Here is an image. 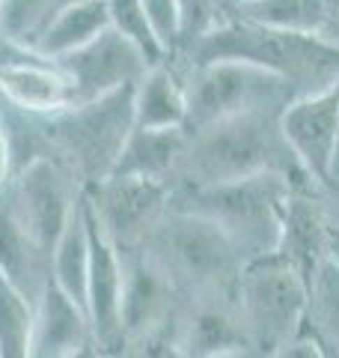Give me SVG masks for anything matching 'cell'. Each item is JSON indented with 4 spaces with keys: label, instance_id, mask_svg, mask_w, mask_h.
Returning a JSON list of instances; mask_svg holds the SVG:
<instances>
[{
    "label": "cell",
    "instance_id": "cell-1",
    "mask_svg": "<svg viewBox=\"0 0 339 358\" xmlns=\"http://www.w3.org/2000/svg\"><path fill=\"white\" fill-rule=\"evenodd\" d=\"M265 171L289 176L295 192L319 188L282 138L280 114H265V110L262 114H239L188 131L182 167H179L170 192L226 182V179H241Z\"/></svg>",
    "mask_w": 339,
    "mask_h": 358
},
{
    "label": "cell",
    "instance_id": "cell-2",
    "mask_svg": "<svg viewBox=\"0 0 339 358\" xmlns=\"http://www.w3.org/2000/svg\"><path fill=\"white\" fill-rule=\"evenodd\" d=\"M179 63L244 60L274 72L301 93L331 87L339 81V48L315 33L277 30L239 15L232 9L218 24L199 33L182 51L173 54Z\"/></svg>",
    "mask_w": 339,
    "mask_h": 358
},
{
    "label": "cell",
    "instance_id": "cell-3",
    "mask_svg": "<svg viewBox=\"0 0 339 358\" xmlns=\"http://www.w3.org/2000/svg\"><path fill=\"white\" fill-rule=\"evenodd\" d=\"M140 248L164 268L182 299L235 296L244 257L223 227L199 212L170 206Z\"/></svg>",
    "mask_w": 339,
    "mask_h": 358
},
{
    "label": "cell",
    "instance_id": "cell-4",
    "mask_svg": "<svg viewBox=\"0 0 339 358\" xmlns=\"http://www.w3.org/2000/svg\"><path fill=\"white\" fill-rule=\"evenodd\" d=\"M292 192H295V185L289 182V176L265 171L211 185L173 188L170 206L190 209L211 218L235 242V248L241 251L247 263L253 257L277 251L282 215H286Z\"/></svg>",
    "mask_w": 339,
    "mask_h": 358
},
{
    "label": "cell",
    "instance_id": "cell-5",
    "mask_svg": "<svg viewBox=\"0 0 339 358\" xmlns=\"http://www.w3.org/2000/svg\"><path fill=\"white\" fill-rule=\"evenodd\" d=\"M51 155H56L84 188L113 173L122 147L134 129V84L107 96L72 102L39 117Z\"/></svg>",
    "mask_w": 339,
    "mask_h": 358
},
{
    "label": "cell",
    "instance_id": "cell-6",
    "mask_svg": "<svg viewBox=\"0 0 339 358\" xmlns=\"http://www.w3.org/2000/svg\"><path fill=\"white\" fill-rule=\"evenodd\" d=\"M307 275L280 251L247 260L235 287V308L250 355H280L307 326Z\"/></svg>",
    "mask_w": 339,
    "mask_h": 358
},
{
    "label": "cell",
    "instance_id": "cell-7",
    "mask_svg": "<svg viewBox=\"0 0 339 358\" xmlns=\"http://www.w3.org/2000/svg\"><path fill=\"white\" fill-rule=\"evenodd\" d=\"M179 69L188 93V131L239 114H280L298 96L286 78L244 60L179 63Z\"/></svg>",
    "mask_w": 339,
    "mask_h": 358
},
{
    "label": "cell",
    "instance_id": "cell-8",
    "mask_svg": "<svg viewBox=\"0 0 339 358\" xmlns=\"http://www.w3.org/2000/svg\"><path fill=\"white\" fill-rule=\"evenodd\" d=\"M84 194V185L56 155L45 152L18 167L0 200L9 209L21 227L51 254L54 242L60 239L63 227L69 224L77 200Z\"/></svg>",
    "mask_w": 339,
    "mask_h": 358
},
{
    "label": "cell",
    "instance_id": "cell-9",
    "mask_svg": "<svg viewBox=\"0 0 339 358\" xmlns=\"http://www.w3.org/2000/svg\"><path fill=\"white\" fill-rule=\"evenodd\" d=\"M98 227L113 239L119 251H131L149 239L155 224L170 209V185L158 179L110 173L98 185L84 188Z\"/></svg>",
    "mask_w": 339,
    "mask_h": 358
},
{
    "label": "cell",
    "instance_id": "cell-10",
    "mask_svg": "<svg viewBox=\"0 0 339 358\" xmlns=\"http://www.w3.org/2000/svg\"><path fill=\"white\" fill-rule=\"evenodd\" d=\"M84 215L89 233V268H86V296L84 308L93 326L96 355H122L126 338H122V251L113 239L98 227L93 209L84 192Z\"/></svg>",
    "mask_w": 339,
    "mask_h": 358
},
{
    "label": "cell",
    "instance_id": "cell-11",
    "mask_svg": "<svg viewBox=\"0 0 339 358\" xmlns=\"http://www.w3.org/2000/svg\"><path fill=\"white\" fill-rule=\"evenodd\" d=\"M280 129L301 167L322 185L339 155V81L292 99L280 110Z\"/></svg>",
    "mask_w": 339,
    "mask_h": 358
},
{
    "label": "cell",
    "instance_id": "cell-12",
    "mask_svg": "<svg viewBox=\"0 0 339 358\" xmlns=\"http://www.w3.org/2000/svg\"><path fill=\"white\" fill-rule=\"evenodd\" d=\"M56 63L63 66L72 84V102H86L131 87L146 72V66H152L137 45L113 27L101 30L81 48L56 57Z\"/></svg>",
    "mask_w": 339,
    "mask_h": 358
},
{
    "label": "cell",
    "instance_id": "cell-13",
    "mask_svg": "<svg viewBox=\"0 0 339 358\" xmlns=\"http://www.w3.org/2000/svg\"><path fill=\"white\" fill-rule=\"evenodd\" d=\"M122 338H126L128 355L131 343H137L143 334H149L161 322L173 320L179 310L185 308L182 293L173 287V281L164 275L143 248L122 251Z\"/></svg>",
    "mask_w": 339,
    "mask_h": 358
},
{
    "label": "cell",
    "instance_id": "cell-14",
    "mask_svg": "<svg viewBox=\"0 0 339 358\" xmlns=\"http://www.w3.org/2000/svg\"><path fill=\"white\" fill-rule=\"evenodd\" d=\"M0 96L27 114H54L72 105V84L63 66L30 45L0 39Z\"/></svg>",
    "mask_w": 339,
    "mask_h": 358
},
{
    "label": "cell",
    "instance_id": "cell-15",
    "mask_svg": "<svg viewBox=\"0 0 339 358\" xmlns=\"http://www.w3.org/2000/svg\"><path fill=\"white\" fill-rule=\"evenodd\" d=\"M75 355H96L93 326H89L86 308L54 281H48L39 299L33 301L30 358H75Z\"/></svg>",
    "mask_w": 339,
    "mask_h": 358
},
{
    "label": "cell",
    "instance_id": "cell-16",
    "mask_svg": "<svg viewBox=\"0 0 339 358\" xmlns=\"http://www.w3.org/2000/svg\"><path fill=\"white\" fill-rule=\"evenodd\" d=\"M179 355L182 358L250 355V343H247L239 308H235V296L188 301L182 317Z\"/></svg>",
    "mask_w": 339,
    "mask_h": 358
},
{
    "label": "cell",
    "instance_id": "cell-17",
    "mask_svg": "<svg viewBox=\"0 0 339 358\" xmlns=\"http://www.w3.org/2000/svg\"><path fill=\"white\" fill-rule=\"evenodd\" d=\"M331 233L333 227L319 200V188L315 192H292L286 215H282L277 251L310 278L312 268L331 254Z\"/></svg>",
    "mask_w": 339,
    "mask_h": 358
},
{
    "label": "cell",
    "instance_id": "cell-18",
    "mask_svg": "<svg viewBox=\"0 0 339 358\" xmlns=\"http://www.w3.org/2000/svg\"><path fill=\"white\" fill-rule=\"evenodd\" d=\"M134 126L188 129L185 78L173 57L146 66V72L134 81Z\"/></svg>",
    "mask_w": 339,
    "mask_h": 358
},
{
    "label": "cell",
    "instance_id": "cell-19",
    "mask_svg": "<svg viewBox=\"0 0 339 358\" xmlns=\"http://www.w3.org/2000/svg\"><path fill=\"white\" fill-rule=\"evenodd\" d=\"M185 147H188V129L134 126L116 164H113V173L158 179V182L173 185L179 167H182Z\"/></svg>",
    "mask_w": 339,
    "mask_h": 358
},
{
    "label": "cell",
    "instance_id": "cell-20",
    "mask_svg": "<svg viewBox=\"0 0 339 358\" xmlns=\"http://www.w3.org/2000/svg\"><path fill=\"white\" fill-rule=\"evenodd\" d=\"M0 275L33 301L51 281V254L9 215L0 200Z\"/></svg>",
    "mask_w": 339,
    "mask_h": 358
},
{
    "label": "cell",
    "instance_id": "cell-21",
    "mask_svg": "<svg viewBox=\"0 0 339 358\" xmlns=\"http://www.w3.org/2000/svg\"><path fill=\"white\" fill-rule=\"evenodd\" d=\"M107 27H110V18H107L105 0L69 3V6L54 9L30 48H36L39 54H45V57L56 60V57H63V54L86 45L89 39H96L98 33L107 30Z\"/></svg>",
    "mask_w": 339,
    "mask_h": 358
},
{
    "label": "cell",
    "instance_id": "cell-22",
    "mask_svg": "<svg viewBox=\"0 0 339 358\" xmlns=\"http://www.w3.org/2000/svg\"><path fill=\"white\" fill-rule=\"evenodd\" d=\"M86 268H89V233H86L84 194H81L77 209L72 212L69 224L63 227L60 239H56L51 248V281L84 305Z\"/></svg>",
    "mask_w": 339,
    "mask_h": 358
},
{
    "label": "cell",
    "instance_id": "cell-23",
    "mask_svg": "<svg viewBox=\"0 0 339 358\" xmlns=\"http://www.w3.org/2000/svg\"><path fill=\"white\" fill-rule=\"evenodd\" d=\"M307 287V329L322 343L324 358H333L339 355V263L331 254L310 272Z\"/></svg>",
    "mask_w": 339,
    "mask_h": 358
},
{
    "label": "cell",
    "instance_id": "cell-24",
    "mask_svg": "<svg viewBox=\"0 0 339 358\" xmlns=\"http://www.w3.org/2000/svg\"><path fill=\"white\" fill-rule=\"evenodd\" d=\"M235 13L277 30L322 36L324 27V0H253L247 6H239Z\"/></svg>",
    "mask_w": 339,
    "mask_h": 358
},
{
    "label": "cell",
    "instance_id": "cell-25",
    "mask_svg": "<svg viewBox=\"0 0 339 358\" xmlns=\"http://www.w3.org/2000/svg\"><path fill=\"white\" fill-rule=\"evenodd\" d=\"M33 299L0 275V358H30Z\"/></svg>",
    "mask_w": 339,
    "mask_h": 358
},
{
    "label": "cell",
    "instance_id": "cell-26",
    "mask_svg": "<svg viewBox=\"0 0 339 358\" xmlns=\"http://www.w3.org/2000/svg\"><path fill=\"white\" fill-rule=\"evenodd\" d=\"M107 6V18H110V27L119 30L122 36H128L137 48L146 54L149 63H161L167 60L170 54L167 48L158 39L155 27L149 24V15L143 9V0H105Z\"/></svg>",
    "mask_w": 339,
    "mask_h": 358
},
{
    "label": "cell",
    "instance_id": "cell-27",
    "mask_svg": "<svg viewBox=\"0 0 339 358\" xmlns=\"http://www.w3.org/2000/svg\"><path fill=\"white\" fill-rule=\"evenodd\" d=\"M54 13V0H0V39L33 45Z\"/></svg>",
    "mask_w": 339,
    "mask_h": 358
},
{
    "label": "cell",
    "instance_id": "cell-28",
    "mask_svg": "<svg viewBox=\"0 0 339 358\" xmlns=\"http://www.w3.org/2000/svg\"><path fill=\"white\" fill-rule=\"evenodd\" d=\"M179 9H182V45H179V51L232 13L226 0H179Z\"/></svg>",
    "mask_w": 339,
    "mask_h": 358
},
{
    "label": "cell",
    "instance_id": "cell-29",
    "mask_svg": "<svg viewBox=\"0 0 339 358\" xmlns=\"http://www.w3.org/2000/svg\"><path fill=\"white\" fill-rule=\"evenodd\" d=\"M143 9L167 54L173 57L179 45H182V9H179V0H143Z\"/></svg>",
    "mask_w": 339,
    "mask_h": 358
},
{
    "label": "cell",
    "instance_id": "cell-30",
    "mask_svg": "<svg viewBox=\"0 0 339 358\" xmlns=\"http://www.w3.org/2000/svg\"><path fill=\"white\" fill-rule=\"evenodd\" d=\"M6 108H9V102L0 108V192L6 188V182L13 179L15 167H18L15 147H13V134H9V126H6Z\"/></svg>",
    "mask_w": 339,
    "mask_h": 358
},
{
    "label": "cell",
    "instance_id": "cell-31",
    "mask_svg": "<svg viewBox=\"0 0 339 358\" xmlns=\"http://www.w3.org/2000/svg\"><path fill=\"white\" fill-rule=\"evenodd\" d=\"M319 200H322V206L327 212V218H331V227L339 230V155H336L327 179L319 185Z\"/></svg>",
    "mask_w": 339,
    "mask_h": 358
},
{
    "label": "cell",
    "instance_id": "cell-32",
    "mask_svg": "<svg viewBox=\"0 0 339 358\" xmlns=\"http://www.w3.org/2000/svg\"><path fill=\"white\" fill-rule=\"evenodd\" d=\"M322 39L339 48V0H324V27H322Z\"/></svg>",
    "mask_w": 339,
    "mask_h": 358
},
{
    "label": "cell",
    "instance_id": "cell-33",
    "mask_svg": "<svg viewBox=\"0 0 339 358\" xmlns=\"http://www.w3.org/2000/svg\"><path fill=\"white\" fill-rule=\"evenodd\" d=\"M331 257L339 263V230H333V233H331Z\"/></svg>",
    "mask_w": 339,
    "mask_h": 358
},
{
    "label": "cell",
    "instance_id": "cell-34",
    "mask_svg": "<svg viewBox=\"0 0 339 358\" xmlns=\"http://www.w3.org/2000/svg\"><path fill=\"white\" fill-rule=\"evenodd\" d=\"M69 3H86V0H54V9H60V6H69Z\"/></svg>",
    "mask_w": 339,
    "mask_h": 358
},
{
    "label": "cell",
    "instance_id": "cell-35",
    "mask_svg": "<svg viewBox=\"0 0 339 358\" xmlns=\"http://www.w3.org/2000/svg\"><path fill=\"white\" fill-rule=\"evenodd\" d=\"M232 9H239V6H247V3H253V0H226Z\"/></svg>",
    "mask_w": 339,
    "mask_h": 358
}]
</instances>
